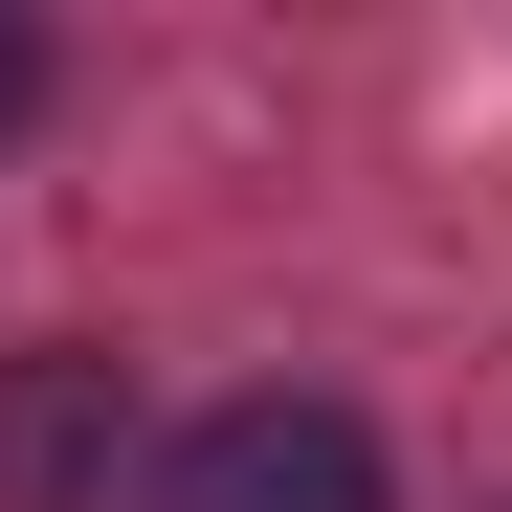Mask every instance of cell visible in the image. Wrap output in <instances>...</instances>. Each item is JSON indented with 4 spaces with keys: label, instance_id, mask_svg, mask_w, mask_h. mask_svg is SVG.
Wrapping results in <instances>:
<instances>
[{
    "label": "cell",
    "instance_id": "cell-3",
    "mask_svg": "<svg viewBox=\"0 0 512 512\" xmlns=\"http://www.w3.org/2000/svg\"><path fill=\"white\" fill-rule=\"evenodd\" d=\"M23 112H45V23L0 0V134H23Z\"/></svg>",
    "mask_w": 512,
    "mask_h": 512
},
{
    "label": "cell",
    "instance_id": "cell-1",
    "mask_svg": "<svg viewBox=\"0 0 512 512\" xmlns=\"http://www.w3.org/2000/svg\"><path fill=\"white\" fill-rule=\"evenodd\" d=\"M156 512H379V423L357 401H201L179 446H156Z\"/></svg>",
    "mask_w": 512,
    "mask_h": 512
},
{
    "label": "cell",
    "instance_id": "cell-2",
    "mask_svg": "<svg viewBox=\"0 0 512 512\" xmlns=\"http://www.w3.org/2000/svg\"><path fill=\"white\" fill-rule=\"evenodd\" d=\"M112 468H134V379L90 334H23L0 357V512H112Z\"/></svg>",
    "mask_w": 512,
    "mask_h": 512
}]
</instances>
